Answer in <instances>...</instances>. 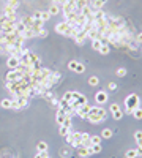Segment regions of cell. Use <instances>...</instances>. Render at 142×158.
Masks as SVG:
<instances>
[{
	"mask_svg": "<svg viewBox=\"0 0 142 158\" xmlns=\"http://www.w3.org/2000/svg\"><path fill=\"white\" fill-rule=\"evenodd\" d=\"M117 111H120V106H118L117 103H112V105H111V112H117Z\"/></svg>",
	"mask_w": 142,
	"mask_h": 158,
	"instance_id": "cell-42",
	"label": "cell"
},
{
	"mask_svg": "<svg viewBox=\"0 0 142 158\" xmlns=\"http://www.w3.org/2000/svg\"><path fill=\"white\" fill-rule=\"evenodd\" d=\"M101 150H103L101 149V144H92V146H90V153H92V155H96Z\"/></svg>",
	"mask_w": 142,
	"mask_h": 158,
	"instance_id": "cell-21",
	"label": "cell"
},
{
	"mask_svg": "<svg viewBox=\"0 0 142 158\" xmlns=\"http://www.w3.org/2000/svg\"><path fill=\"white\" fill-rule=\"evenodd\" d=\"M8 6H11V8H14L16 11H18V6H19V0H8Z\"/></svg>",
	"mask_w": 142,
	"mask_h": 158,
	"instance_id": "cell-32",
	"label": "cell"
},
{
	"mask_svg": "<svg viewBox=\"0 0 142 158\" xmlns=\"http://www.w3.org/2000/svg\"><path fill=\"white\" fill-rule=\"evenodd\" d=\"M89 84L92 87H95V85H98V84H100V79H98L96 76H92V78H89Z\"/></svg>",
	"mask_w": 142,
	"mask_h": 158,
	"instance_id": "cell-30",
	"label": "cell"
},
{
	"mask_svg": "<svg viewBox=\"0 0 142 158\" xmlns=\"http://www.w3.org/2000/svg\"><path fill=\"white\" fill-rule=\"evenodd\" d=\"M74 10H77L76 8V0H68L65 5H62V11H63V14H65V18L70 14V13H73Z\"/></svg>",
	"mask_w": 142,
	"mask_h": 158,
	"instance_id": "cell-6",
	"label": "cell"
},
{
	"mask_svg": "<svg viewBox=\"0 0 142 158\" xmlns=\"http://www.w3.org/2000/svg\"><path fill=\"white\" fill-rule=\"evenodd\" d=\"M24 75L18 70H10L8 73L5 75V81L6 82H18V81H22Z\"/></svg>",
	"mask_w": 142,
	"mask_h": 158,
	"instance_id": "cell-3",
	"label": "cell"
},
{
	"mask_svg": "<svg viewBox=\"0 0 142 158\" xmlns=\"http://www.w3.org/2000/svg\"><path fill=\"white\" fill-rule=\"evenodd\" d=\"M112 117H114V119H115V120H120L122 119V117H123V111H117V112H112Z\"/></svg>",
	"mask_w": 142,
	"mask_h": 158,
	"instance_id": "cell-34",
	"label": "cell"
},
{
	"mask_svg": "<svg viewBox=\"0 0 142 158\" xmlns=\"http://www.w3.org/2000/svg\"><path fill=\"white\" fill-rule=\"evenodd\" d=\"M66 2H68V0H54V3H55V5H65Z\"/></svg>",
	"mask_w": 142,
	"mask_h": 158,
	"instance_id": "cell-49",
	"label": "cell"
},
{
	"mask_svg": "<svg viewBox=\"0 0 142 158\" xmlns=\"http://www.w3.org/2000/svg\"><path fill=\"white\" fill-rule=\"evenodd\" d=\"M49 19H51L49 11H43V14H41V21H43V22H46V21H49Z\"/></svg>",
	"mask_w": 142,
	"mask_h": 158,
	"instance_id": "cell-37",
	"label": "cell"
},
{
	"mask_svg": "<svg viewBox=\"0 0 142 158\" xmlns=\"http://www.w3.org/2000/svg\"><path fill=\"white\" fill-rule=\"evenodd\" d=\"M65 117H66V114H65V109H57V123L59 125H63V120H65Z\"/></svg>",
	"mask_w": 142,
	"mask_h": 158,
	"instance_id": "cell-15",
	"label": "cell"
},
{
	"mask_svg": "<svg viewBox=\"0 0 142 158\" xmlns=\"http://www.w3.org/2000/svg\"><path fill=\"white\" fill-rule=\"evenodd\" d=\"M77 155L81 158H87L90 157L92 153H90V147H85V146H79L77 147Z\"/></svg>",
	"mask_w": 142,
	"mask_h": 158,
	"instance_id": "cell-11",
	"label": "cell"
},
{
	"mask_svg": "<svg viewBox=\"0 0 142 158\" xmlns=\"http://www.w3.org/2000/svg\"><path fill=\"white\" fill-rule=\"evenodd\" d=\"M77 63H79V62H76V60H71V62L68 63V68L71 70V71H74V68L77 66Z\"/></svg>",
	"mask_w": 142,
	"mask_h": 158,
	"instance_id": "cell-39",
	"label": "cell"
},
{
	"mask_svg": "<svg viewBox=\"0 0 142 158\" xmlns=\"http://www.w3.org/2000/svg\"><path fill=\"white\" fill-rule=\"evenodd\" d=\"M100 48H101V41H100V40H92V49L100 51Z\"/></svg>",
	"mask_w": 142,
	"mask_h": 158,
	"instance_id": "cell-29",
	"label": "cell"
},
{
	"mask_svg": "<svg viewBox=\"0 0 142 158\" xmlns=\"http://www.w3.org/2000/svg\"><path fill=\"white\" fill-rule=\"evenodd\" d=\"M107 0H93L92 3H90V6H92V10L95 11V10H101L104 6V3H106Z\"/></svg>",
	"mask_w": 142,
	"mask_h": 158,
	"instance_id": "cell-14",
	"label": "cell"
},
{
	"mask_svg": "<svg viewBox=\"0 0 142 158\" xmlns=\"http://www.w3.org/2000/svg\"><path fill=\"white\" fill-rule=\"evenodd\" d=\"M36 149H38V152H47V142H44V141L38 142L36 144Z\"/></svg>",
	"mask_w": 142,
	"mask_h": 158,
	"instance_id": "cell-23",
	"label": "cell"
},
{
	"mask_svg": "<svg viewBox=\"0 0 142 158\" xmlns=\"http://www.w3.org/2000/svg\"><path fill=\"white\" fill-rule=\"evenodd\" d=\"M36 36H41V38H44V36H47V30H44V29H41L38 33H36Z\"/></svg>",
	"mask_w": 142,
	"mask_h": 158,
	"instance_id": "cell-43",
	"label": "cell"
},
{
	"mask_svg": "<svg viewBox=\"0 0 142 158\" xmlns=\"http://www.w3.org/2000/svg\"><path fill=\"white\" fill-rule=\"evenodd\" d=\"M70 29H71V24H68L66 21H63V22H60V24L55 25V32L60 33V35H68Z\"/></svg>",
	"mask_w": 142,
	"mask_h": 158,
	"instance_id": "cell-7",
	"label": "cell"
},
{
	"mask_svg": "<svg viewBox=\"0 0 142 158\" xmlns=\"http://www.w3.org/2000/svg\"><path fill=\"white\" fill-rule=\"evenodd\" d=\"M71 131V128H66V127H63V125H60V130H59V133L62 134V136H66Z\"/></svg>",
	"mask_w": 142,
	"mask_h": 158,
	"instance_id": "cell-31",
	"label": "cell"
},
{
	"mask_svg": "<svg viewBox=\"0 0 142 158\" xmlns=\"http://www.w3.org/2000/svg\"><path fill=\"white\" fill-rule=\"evenodd\" d=\"M95 101H96L98 105H104V103L107 101L106 90H100V92H96V95H95Z\"/></svg>",
	"mask_w": 142,
	"mask_h": 158,
	"instance_id": "cell-8",
	"label": "cell"
},
{
	"mask_svg": "<svg viewBox=\"0 0 142 158\" xmlns=\"http://www.w3.org/2000/svg\"><path fill=\"white\" fill-rule=\"evenodd\" d=\"M81 146L90 147L92 146V136L89 133H82V139H81Z\"/></svg>",
	"mask_w": 142,
	"mask_h": 158,
	"instance_id": "cell-13",
	"label": "cell"
},
{
	"mask_svg": "<svg viewBox=\"0 0 142 158\" xmlns=\"http://www.w3.org/2000/svg\"><path fill=\"white\" fill-rule=\"evenodd\" d=\"M134 41H136L137 44H142V33H137V35L134 36Z\"/></svg>",
	"mask_w": 142,
	"mask_h": 158,
	"instance_id": "cell-44",
	"label": "cell"
},
{
	"mask_svg": "<svg viewBox=\"0 0 142 158\" xmlns=\"http://www.w3.org/2000/svg\"><path fill=\"white\" fill-rule=\"evenodd\" d=\"M41 14H43V11H35V13H33V19H38V21H41Z\"/></svg>",
	"mask_w": 142,
	"mask_h": 158,
	"instance_id": "cell-46",
	"label": "cell"
},
{
	"mask_svg": "<svg viewBox=\"0 0 142 158\" xmlns=\"http://www.w3.org/2000/svg\"><path fill=\"white\" fill-rule=\"evenodd\" d=\"M81 139H82V133H79V131H73V142H71V146L77 149V147L81 146Z\"/></svg>",
	"mask_w": 142,
	"mask_h": 158,
	"instance_id": "cell-12",
	"label": "cell"
},
{
	"mask_svg": "<svg viewBox=\"0 0 142 158\" xmlns=\"http://www.w3.org/2000/svg\"><path fill=\"white\" fill-rule=\"evenodd\" d=\"M115 89H117V84L115 82H111L109 84V90H115Z\"/></svg>",
	"mask_w": 142,
	"mask_h": 158,
	"instance_id": "cell-51",
	"label": "cell"
},
{
	"mask_svg": "<svg viewBox=\"0 0 142 158\" xmlns=\"http://www.w3.org/2000/svg\"><path fill=\"white\" fill-rule=\"evenodd\" d=\"M18 65H19V57L10 55V59L6 60V66H10L11 70H16V68H18Z\"/></svg>",
	"mask_w": 142,
	"mask_h": 158,
	"instance_id": "cell-10",
	"label": "cell"
},
{
	"mask_svg": "<svg viewBox=\"0 0 142 158\" xmlns=\"http://www.w3.org/2000/svg\"><path fill=\"white\" fill-rule=\"evenodd\" d=\"M136 107H139V96H137L136 93H131V95H128L126 100H125V112L131 114Z\"/></svg>",
	"mask_w": 142,
	"mask_h": 158,
	"instance_id": "cell-1",
	"label": "cell"
},
{
	"mask_svg": "<svg viewBox=\"0 0 142 158\" xmlns=\"http://www.w3.org/2000/svg\"><path fill=\"white\" fill-rule=\"evenodd\" d=\"M65 139H66V142H68V144L73 142V131H70L68 134H66V136H65Z\"/></svg>",
	"mask_w": 142,
	"mask_h": 158,
	"instance_id": "cell-45",
	"label": "cell"
},
{
	"mask_svg": "<svg viewBox=\"0 0 142 158\" xmlns=\"http://www.w3.org/2000/svg\"><path fill=\"white\" fill-rule=\"evenodd\" d=\"M101 137H104V139L112 137V130H111V128H104L103 131H101Z\"/></svg>",
	"mask_w": 142,
	"mask_h": 158,
	"instance_id": "cell-22",
	"label": "cell"
},
{
	"mask_svg": "<svg viewBox=\"0 0 142 158\" xmlns=\"http://www.w3.org/2000/svg\"><path fill=\"white\" fill-rule=\"evenodd\" d=\"M71 125H73V123H71V117L66 116L65 120H63V127H66V128H71Z\"/></svg>",
	"mask_w": 142,
	"mask_h": 158,
	"instance_id": "cell-35",
	"label": "cell"
},
{
	"mask_svg": "<svg viewBox=\"0 0 142 158\" xmlns=\"http://www.w3.org/2000/svg\"><path fill=\"white\" fill-rule=\"evenodd\" d=\"M63 100H66V101H71L73 100V92H65V95H63Z\"/></svg>",
	"mask_w": 142,
	"mask_h": 158,
	"instance_id": "cell-38",
	"label": "cell"
},
{
	"mask_svg": "<svg viewBox=\"0 0 142 158\" xmlns=\"http://www.w3.org/2000/svg\"><path fill=\"white\" fill-rule=\"evenodd\" d=\"M92 105H89V101L85 103V105H82V106H79L76 109V114L81 117V119H87V116H89V112L92 111Z\"/></svg>",
	"mask_w": 142,
	"mask_h": 158,
	"instance_id": "cell-4",
	"label": "cell"
},
{
	"mask_svg": "<svg viewBox=\"0 0 142 158\" xmlns=\"http://www.w3.org/2000/svg\"><path fill=\"white\" fill-rule=\"evenodd\" d=\"M21 36L24 40H29V38H33V36H36V33L33 32V30H30V29H25L24 32L21 33Z\"/></svg>",
	"mask_w": 142,
	"mask_h": 158,
	"instance_id": "cell-17",
	"label": "cell"
},
{
	"mask_svg": "<svg viewBox=\"0 0 142 158\" xmlns=\"http://www.w3.org/2000/svg\"><path fill=\"white\" fill-rule=\"evenodd\" d=\"M131 116H133L134 119L141 120V119H142V109H141V107H136V109H134L133 112H131Z\"/></svg>",
	"mask_w": 142,
	"mask_h": 158,
	"instance_id": "cell-24",
	"label": "cell"
},
{
	"mask_svg": "<svg viewBox=\"0 0 142 158\" xmlns=\"http://www.w3.org/2000/svg\"><path fill=\"white\" fill-rule=\"evenodd\" d=\"M27 57H29V62H30V65H33L35 62H38V60H40V57L36 55V54H33V52H29V55H27Z\"/></svg>",
	"mask_w": 142,
	"mask_h": 158,
	"instance_id": "cell-25",
	"label": "cell"
},
{
	"mask_svg": "<svg viewBox=\"0 0 142 158\" xmlns=\"http://www.w3.org/2000/svg\"><path fill=\"white\" fill-rule=\"evenodd\" d=\"M11 109H21V107H19V105H18V101H16V98L11 100Z\"/></svg>",
	"mask_w": 142,
	"mask_h": 158,
	"instance_id": "cell-47",
	"label": "cell"
},
{
	"mask_svg": "<svg viewBox=\"0 0 142 158\" xmlns=\"http://www.w3.org/2000/svg\"><path fill=\"white\" fill-rule=\"evenodd\" d=\"M14 27H16V32H19V33H22L24 30L27 29V27H25V24H24V22H22V19H19V21H16Z\"/></svg>",
	"mask_w": 142,
	"mask_h": 158,
	"instance_id": "cell-19",
	"label": "cell"
},
{
	"mask_svg": "<svg viewBox=\"0 0 142 158\" xmlns=\"http://www.w3.org/2000/svg\"><path fill=\"white\" fill-rule=\"evenodd\" d=\"M134 139H136L137 146H142V130H137V131L134 133Z\"/></svg>",
	"mask_w": 142,
	"mask_h": 158,
	"instance_id": "cell-26",
	"label": "cell"
},
{
	"mask_svg": "<svg viewBox=\"0 0 142 158\" xmlns=\"http://www.w3.org/2000/svg\"><path fill=\"white\" fill-rule=\"evenodd\" d=\"M85 40H89V36H87V30H84V29H82V30H81V32L76 35L74 41H76L77 44H81V46H82L84 43H85Z\"/></svg>",
	"mask_w": 142,
	"mask_h": 158,
	"instance_id": "cell-9",
	"label": "cell"
},
{
	"mask_svg": "<svg viewBox=\"0 0 142 158\" xmlns=\"http://www.w3.org/2000/svg\"><path fill=\"white\" fill-rule=\"evenodd\" d=\"M87 120H89L90 123H100L103 122V119H101L100 116V106H93L92 111L89 112V116H87Z\"/></svg>",
	"mask_w": 142,
	"mask_h": 158,
	"instance_id": "cell-2",
	"label": "cell"
},
{
	"mask_svg": "<svg viewBox=\"0 0 142 158\" xmlns=\"http://www.w3.org/2000/svg\"><path fill=\"white\" fill-rule=\"evenodd\" d=\"M2 107H5V109H11V100H8V98H5V100H2Z\"/></svg>",
	"mask_w": 142,
	"mask_h": 158,
	"instance_id": "cell-28",
	"label": "cell"
},
{
	"mask_svg": "<svg viewBox=\"0 0 142 158\" xmlns=\"http://www.w3.org/2000/svg\"><path fill=\"white\" fill-rule=\"evenodd\" d=\"M117 76H120V78L126 76V70H125V68H118V70H117Z\"/></svg>",
	"mask_w": 142,
	"mask_h": 158,
	"instance_id": "cell-40",
	"label": "cell"
},
{
	"mask_svg": "<svg viewBox=\"0 0 142 158\" xmlns=\"http://www.w3.org/2000/svg\"><path fill=\"white\" fill-rule=\"evenodd\" d=\"M101 136H92V144H101Z\"/></svg>",
	"mask_w": 142,
	"mask_h": 158,
	"instance_id": "cell-41",
	"label": "cell"
},
{
	"mask_svg": "<svg viewBox=\"0 0 142 158\" xmlns=\"http://www.w3.org/2000/svg\"><path fill=\"white\" fill-rule=\"evenodd\" d=\"M136 152H137V157H142V146H137Z\"/></svg>",
	"mask_w": 142,
	"mask_h": 158,
	"instance_id": "cell-50",
	"label": "cell"
},
{
	"mask_svg": "<svg viewBox=\"0 0 142 158\" xmlns=\"http://www.w3.org/2000/svg\"><path fill=\"white\" fill-rule=\"evenodd\" d=\"M16 101H18L19 107H27V105H29V98L27 96H16Z\"/></svg>",
	"mask_w": 142,
	"mask_h": 158,
	"instance_id": "cell-16",
	"label": "cell"
},
{
	"mask_svg": "<svg viewBox=\"0 0 142 158\" xmlns=\"http://www.w3.org/2000/svg\"><path fill=\"white\" fill-rule=\"evenodd\" d=\"M6 89L18 96L19 92H21V89H22V81H18V82H6Z\"/></svg>",
	"mask_w": 142,
	"mask_h": 158,
	"instance_id": "cell-5",
	"label": "cell"
},
{
	"mask_svg": "<svg viewBox=\"0 0 142 158\" xmlns=\"http://www.w3.org/2000/svg\"><path fill=\"white\" fill-rule=\"evenodd\" d=\"M51 105L55 106V107H59V100H57V98H52V100H51Z\"/></svg>",
	"mask_w": 142,
	"mask_h": 158,
	"instance_id": "cell-48",
	"label": "cell"
},
{
	"mask_svg": "<svg viewBox=\"0 0 142 158\" xmlns=\"http://www.w3.org/2000/svg\"><path fill=\"white\" fill-rule=\"evenodd\" d=\"M59 13H60V6L55 5V3H52V5H51V8H49V14L51 16H57Z\"/></svg>",
	"mask_w": 142,
	"mask_h": 158,
	"instance_id": "cell-20",
	"label": "cell"
},
{
	"mask_svg": "<svg viewBox=\"0 0 142 158\" xmlns=\"http://www.w3.org/2000/svg\"><path fill=\"white\" fill-rule=\"evenodd\" d=\"M90 0H76V8H77V11H81L82 8H85L87 5H90Z\"/></svg>",
	"mask_w": 142,
	"mask_h": 158,
	"instance_id": "cell-18",
	"label": "cell"
},
{
	"mask_svg": "<svg viewBox=\"0 0 142 158\" xmlns=\"http://www.w3.org/2000/svg\"><path fill=\"white\" fill-rule=\"evenodd\" d=\"M98 52H101V54H109V44H101V48H100V51Z\"/></svg>",
	"mask_w": 142,
	"mask_h": 158,
	"instance_id": "cell-33",
	"label": "cell"
},
{
	"mask_svg": "<svg viewBox=\"0 0 142 158\" xmlns=\"http://www.w3.org/2000/svg\"><path fill=\"white\" fill-rule=\"evenodd\" d=\"M74 71H76V73H84V71H85V66H84L82 63H77V66L74 68Z\"/></svg>",
	"mask_w": 142,
	"mask_h": 158,
	"instance_id": "cell-36",
	"label": "cell"
},
{
	"mask_svg": "<svg viewBox=\"0 0 142 158\" xmlns=\"http://www.w3.org/2000/svg\"><path fill=\"white\" fill-rule=\"evenodd\" d=\"M125 157H126V158H137V152H136V149H130V150H126Z\"/></svg>",
	"mask_w": 142,
	"mask_h": 158,
	"instance_id": "cell-27",
	"label": "cell"
}]
</instances>
